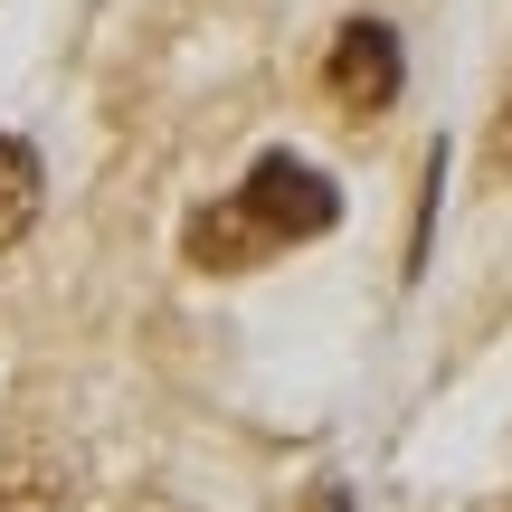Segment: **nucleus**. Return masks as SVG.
Masks as SVG:
<instances>
[{
    "label": "nucleus",
    "instance_id": "5",
    "mask_svg": "<svg viewBox=\"0 0 512 512\" xmlns=\"http://www.w3.org/2000/svg\"><path fill=\"white\" fill-rule=\"evenodd\" d=\"M484 162H494V181H512V95H503L494 124H484Z\"/></svg>",
    "mask_w": 512,
    "mask_h": 512
},
{
    "label": "nucleus",
    "instance_id": "3",
    "mask_svg": "<svg viewBox=\"0 0 512 512\" xmlns=\"http://www.w3.org/2000/svg\"><path fill=\"white\" fill-rule=\"evenodd\" d=\"M181 256L200 275H247V266H266V256H285L266 238V228H256V209L238 200V190H228V200H209V209H190V228H181Z\"/></svg>",
    "mask_w": 512,
    "mask_h": 512
},
{
    "label": "nucleus",
    "instance_id": "1",
    "mask_svg": "<svg viewBox=\"0 0 512 512\" xmlns=\"http://www.w3.org/2000/svg\"><path fill=\"white\" fill-rule=\"evenodd\" d=\"M238 200L256 209V228H266L275 247H304V238H323V228L342 219V190H332L313 162H294V152H266V162L238 181Z\"/></svg>",
    "mask_w": 512,
    "mask_h": 512
},
{
    "label": "nucleus",
    "instance_id": "4",
    "mask_svg": "<svg viewBox=\"0 0 512 512\" xmlns=\"http://www.w3.org/2000/svg\"><path fill=\"white\" fill-rule=\"evenodd\" d=\"M38 200H48V171L19 133H0V247H19L38 228Z\"/></svg>",
    "mask_w": 512,
    "mask_h": 512
},
{
    "label": "nucleus",
    "instance_id": "2",
    "mask_svg": "<svg viewBox=\"0 0 512 512\" xmlns=\"http://www.w3.org/2000/svg\"><path fill=\"white\" fill-rule=\"evenodd\" d=\"M323 86L342 114H389L408 86V57H399V29L389 19H342L332 29V57H323Z\"/></svg>",
    "mask_w": 512,
    "mask_h": 512
},
{
    "label": "nucleus",
    "instance_id": "6",
    "mask_svg": "<svg viewBox=\"0 0 512 512\" xmlns=\"http://www.w3.org/2000/svg\"><path fill=\"white\" fill-rule=\"evenodd\" d=\"M313 512H351V503H342V484H323V494H313Z\"/></svg>",
    "mask_w": 512,
    "mask_h": 512
}]
</instances>
